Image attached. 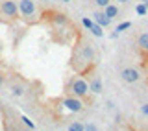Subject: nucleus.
<instances>
[{
	"mask_svg": "<svg viewBox=\"0 0 148 131\" xmlns=\"http://www.w3.org/2000/svg\"><path fill=\"white\" fill-rule=\"evenodd\" d=\"M83 131H98V129H96V126H95V124H85Z\"/></svg>",
	"mask_w": 148,
	"mask_h": 131,
	"instance_id": "nucleus-19",
	"label": "nucleus"
},
{
	"mask_svg": "<svg viewBox=\"0 0 148 131\" xmlns=\"http://www.w3.org/2000/svg\"><path fill=\"white\" fill-rule=\"evenodd\" d=\"M6 83V76H4V72H0V87Z\"/></svg>",
	"mask_w": 148,
	"mask_h": 131,
	"instance_id": "nucleus-21",
	"label": "nucleus"
},
{
	"mask_svg": "<svg viewBox=\"0 0 148 131\" xmlns=\"http://www.w3.org/2000/svg\"><path fill=\"white\" fill-rule=\"evenodd\" d=\"M92 2H95V6L98 8V9H104L106 6H108V4L113 2V0H92Z\"/></svg>",
	"mask_w": 148,
	"mask_h": 131,
	"instance_id": "nucleus-16",
	"label": "nucleus"
},
{
	"mask_svg": "<svg viewBox=\"0 0 148 131\" xmlns=\"http://www.w3.org/2000/svg\"><path fill=\"white\" fill-rule=\"evenodd\" d=\"M9 89H11V92H13V96H24V92H26V87H24V83H9Z\"/></svg>",
	"mask_w": 148,
	"mask_h": 131,
	"instance_id": "nucleus-11",
	"label": "nucleus"
},
{
	"mask_svg": "<svg viewBox=\"0 0 148 131\" xmlns=\"http://www.w3.org/2000/svg\"><path fill=\"white\" fill-rule=\"evenodd\" d=\"M96 63V52L92 48V44L85 39H78L76 44L72 48V55H71V68L76 74H82L85 76L89 70L95 67Z\"/></svg>",
	"mask_w": 148,
	"mask_h": 131,
	"instance_id": "nucleus-1",
	"label": "nucleus"
},
{
	"mask_svg": "<svg viewBox=\"0 0 148 131\" xmlns=\"http://www.w3.org/2000/svg\"><path fill=\"white\" fill-rule=\"evenodd\" d=\"M82 24H83V28L91 30V26L95 24V20H92V18H87V17H83V18H82Z\"/></svg>",
	"mask_w": 148,
	"mask_h": 131,
	"instance_id": "nucleus-17",
	"label": "nucleus"
},
{
	"mask_svg": "<svg viewBox=\"0 0 148 131\" xmlns=\"http://www.w3.org/2000/svg\"><path fill=\"white\" fill-rule=\"evenodd\" d=\"M61 104L63 107L67 111H71V113H80V111H83V102H82V98H78V96H65L63 100H61Z\"/></svg>",
	"mask_w": 148,
	"mask_h": 131,
	"instance_id": "nucleus-5",
	"label": "nucleus"
},
{
	"mask_svg": "<svg viewBox=\"0 0 148 131\" xmlns=\"http://www.w3.org/2000/svg\"><path fill=\"white\" fill-rule=\"evenodd\" d=\"M83 128H85V124H82V122H78V120H74V122L69 124L67 131H83Z\"/></svg>",
	"mask_w": 148,
	"mask_h": 131,
	"instance_id": "nucleus-12",
	"label": "nucleus"
},
{
	"mask_svg": "<svg viewBox=\"0 0 148 131\" xmlns=\"http://www.w3.org/2000/svg\"><path fill=\"white\" fill-rule=\"evenodd\" d=\"M141 2H148V0H141Z\"/></svg>",
	"mask_w": 148,
	"mask_h": 131,
	"instance_id": "nucleus-25",
	"label": "nucleus"
},
{
	"mask_svg": "<svg viewBox=\"0 0 148 131\" xmlns=\"http://www.w3.org/2000/svg\"><path fill=\"white\" fill-rule=\"evenodd\" d=\"M102 30H104V28H102V26H98V24H96V22H95V24H92L91 26V33L92 35H95V37H104V31H102Z\"/></svg>",
	"mask_w": 148,
	"mask_h": 131,
	"instance_id": "nucleus-13",
	"label": "nucleus"
},
{
	"mask_svg": "<svg viewBox=\"0 0 148 131\" xmlns=\"http://www.w3.org/2000/svg\"><path fill=\"white\" fill-rule=\"evenodd\" d=\"M146 89H148V81H146Z\"/></svg>",
	"mask_w": 148,
	"mask_h": 131,
	"instance_id": "nucleus-26",
	"label": "nucleus"
},
{
	"mask_svg": "<svg viewBox=\"0 0 148 131\" xmlns=\"http://www.w3.org/2000/svg\"><path fill=\"white\" fill-rule=\"evenodd\" d=\"M21 120H22V124H26V126H28V128H30V129H34V128H35V126L30 122V118H26V116H22Z\"/></svg>",
	"mask_w": 148,
	"mask_h": 131,
	"instance_id": "nucleus-18",
	"label": "nucleus"
},
{
	"mask_svg": "<svg viewBox=\"0 0 148 131\" xmlns=\"http://www.w3.org/2000/svg\"><path fill=\"white\" fill-rule=\"evenodd\" d=\"M104 13H106V15H108V17L111 18V20H113V18H117V17H119L120 9H119L117 4H113V2H111V4H108V6L104 8Z\"/></svg>",
	"mask_w": 148,
	"mask_h": 131,
	"instance_id": "nucleus-10",
	"label": "nucleus"
},
{
	"mask_svg": "<svg viewBox=\"0 0 148 131\" xmlns=\"http://www.w3.org/2000/svg\"><path fill=\"white\" fill-rule=\"evenodd\" d=\"M141 113L145 115V116H148V104H143L141 105Z\"/></svg>",
	"mask_w": 148,
	"mask_h": 131,
	"instance_id": "nucleus-20",
	"label": "nucleus"
},
{
	"mask_svg": "<svg viewBox=\"0 0 148 131\" xmlns=\"http://www.w3.org/2000/svg\"><path fill=\"white\" fill-rule=\"evenodd\" d=\"M87 83H89V91L92 92V94H100V92H102V89H104L100 76H98V74H95V72H92L91 76H89V79H87Z\"/></svg>",
	"mask_w": 148,
	"mask_h": 131,
	"instance_id": "nucleus-7",
	"label": "nucleus"
},
{
	"mask_svg": "<svg viewBox=\"0 0 148 131\" xmlns=\"http://www.w3.org/2000/svg\"><path fill=\"white\" fill-rule=\"evenodd\" d=\"M143 4H145V6H146V8H148V2H143Z\"/></svg>",
	"mask_w": 148,
	"mask_h": 131,
	"instance_id": "nucleus-24",
	"label": "nucleus"
},
{
	"mask_svg": "<svg viewBox=\"0 0 148 131\" xmlns=\"http://www.w3.org/2000/svg\"><path fill=\"white\" fill-rule=\"evenodd\" d=\"M18 131H34V129H30V128H28V129H18Z\"/></svg>",
	"mask_w": 148,
	"mask_h": 131,
	"instance_id": "nucleus-23",
	"label": "nucleus"
},
{
	"mask_svg": "<svg viewBox=\"0 0 148 131\" xmlns=\"http://www.w3.org/2000/svg\"><path fill=\"white\" fill-rule=\"evenodd\" d=\"M115 2H119V4H128L130 0H115Z\"/></svg>",
	"mask_w": 148,
	"mask_h": 131,
	"instance_id": "nucleus-22",
	"label": "nucleus"
},
{
	"mask_svg": "<svg viewBox=\"0 0 148 131\" xmlns=\"http://www.w3.org/2000/svg\"><path fill=\"white\" fill-rule=\"evenodd\" d=\"M92 20H95L98 26H102V28H108L111 24V18L104 13V9H96V11L92 13Z\"/></svg>",
	"mask_w": 148,
	"mask_h": 131,
	"instance_id": "nucleus-8",
	"label": "nucleus"
},
{
	"mask_svg": "<svg viewBox=\"0 0 148 131\" xmlns=\"http://www.w3.org/2000/svg\"><path fill=\"white\" fill-rule=\"evenodd\" d=\"M130 28H132V22H130V20H126V22H120V24H119L117 28H115V30H117L119 33H120V31H124V30H130Z\"/></svg>",
	"mask_w": 148,
	"mask_h": 131,
	"instance_id": "nucleus-15",
	"label": "nucleus"
},
{
	"mask_svg": "<svg viewBox=\"0 0 148 131\" xmlns=\"http://www.w3.org/2000/svg\"><path fill=\"white\" fill-rule=\"evenodd\" d=\"M146 11H148V8L145 6V4H137V6H135V13H137V15H146Z\"/></svg>",
	"mask_w": 148,
	"mask_h": 131,
	"instance_id": "nucleus-14",
	"label": "nucleus"
},
{
	"mask_svg": "<svg viewBox=\"0 0 148 131\" xmlns=\"http://www.w3.org/2000/svg\"><path fill=\"white\" fill-rule=\"evenodd\" d=\"M17 18H18V8H17L15 0H4V2H0V20L11 24Z\"/></svg>",
	"mask_w": 148,
	"mask_h": 131,
	"instance_id": "nucleus-4",
	"label": "nucleus"
},
{
	"mask_svg": "<svg viewBox=\"0 0 148 131\" xmlns=\"http://www.w3.org/2000/svg\"><path fill=\"white\" fill-rule=\"evenodd\" d=\"M17 8H18V18L24 20L26 24H35V22H39L41 11L37 9V4L34 0H18Z\"/></svg>",
	"mask_w": 148,
	"mask_h": 131,
	"instance_id": "nucleus-2",
	"label": "nucleus"
},
{
	"mask_svg": "<svg viewBox=\"0 0 148 131\" xmlns=\"http://www.w3.org/2000/svg\"><path fill=\"white\" fill-rule=\"evenodd\" d=\"M137 46L143 54H148V31H145V33H141L137 37Z\"/></svg>",
	"mask_w": 148,
	"mask_h": 131,
	"instance_id": "nucleus-9",
	"label": "nucleus"
},
{
	"mask_svg": "<svg viewBox=\"0 0 148 131\" xmlns=\"http://www.w3.org/2000/svg\"><path fill=\"white\" fill-rule=\"evenodd\" d=\"M67 2H71V0H67Z\"/></svg>",
	"mask_w": 148,
	"mask_h": 131,
	"instance_id": "nucleus-27",
	"label": "nucleus"
},
{
	"mask_svg": "<svg viewBox=\"0 0 148 131\" xmlns=\"http://www.w3.org/2000/svg\"><path fill=\"white\" fill-rule=\"evenodd\" d=\"M69 92L78 98H82V100H87L91 94L89 91V83H87L85 76H82V74H76L72 79H71V85H69Z\"/></svg>",
	"mask_w": 148,
	"mask_h": 131,
	"instance_id": "nucleus-3",
	"label": "nucleus"
},
{
	"mask_svg": "<svg viewBox=\"0 0 148 131\" xmlns=\"http://www.w3.org/2000/svg\"><path fill=\"white\" fill-rule=\"evenodd\" d=\"M120 78H122L124 83H137L141 79V72L133 67H126V68L120 70Z\"/></svg>",
	"mask_w": 148,
	"mask_h": 131,
	"instance_id": "nucleus-6",
	"label": "nucleus"
}]
</instances>
